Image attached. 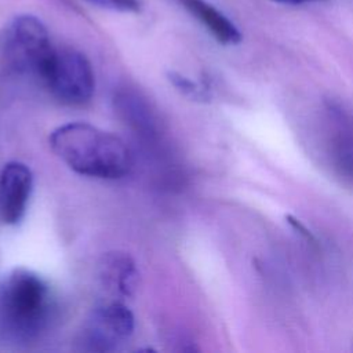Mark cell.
<instances>
[{"mask_svg":"<svg viewBox=\"0 0 353 353\" xmlns=\"http://www.w3.org/2000/svg\"><path fill=\"white\" fill-rule=\"evenodd\" d=\"M33 190V174L21 161H10L0 171V219L6 225H18Z\"/></svg>","mask_w":353,"mask_h":353,"instance_id":"obj_6","label":"cell"},{"mask_svg":"<svg viewBox=\"0 0 353 353\" xmlns=\"http://www.w3.org/2000/svg\"><path fill=\"white\" fill-rule=\"evenodd\" d=\"M280 4H290V6H301V4H307V3H317V1H324V0H272Z\"/></svg>","mask_w":353,"mask_h":353,"instance_id":"obj_12","label":"cell"},{"mask_svg":"<svg viewBox=\"0 0 353 353\" xmlns=\"http://www.w3.org/2000/svg\"><path fill=\"white\" fill-rule=\"evenodd\" d=\"M54 51L47 26L30 14L17 15L0 37V52L6 63L12 70L39 80Z\"/></svg>","mask_w":353,"mask_h":353,"instance_id":"obj_3","label":"cell"},{"mask_svg":"<svg viewBox=\"0 0 353 353\" xmlns=\"http://www.w3.org/2000/svg\"><path fill=\"white\" fill-rule=\"evenodd\" d=\"M40 81L59 102L83 105L92 98L95 76L87 57L69 47H55Z\"/></svg>","mask_w":353,"mask_h":353,"instance_id":"obj_4","label":"cell"},{"mask_svg":"<svg viewBox=\"0 0 353 353\" xmlns=\"http://www.w3.org/2000/svg\"><path fill=\"white\" fill-rule=\"evenodd\" d=\"M134 314L121 302L97 306L83 323L77 343L84 352L108 353L120 349L134 332Z\"/></svg>","mask_w":353,"mask_h":353,"instance_id":"obj_5","label":"cell"},{"mask_svg":"<svg viewBox=\"0 0 353 353\" xmlns=\"http://www.w3.org/2000/svg\"><path fill=\"white\" fill-rule=\"evenodd\" d=\"M114 106L123 120L146 141L159 137V124L148 102L137 92L121 90L114 95Z\"/></svg>","mask_w":353,"mask_h":353,"instance_id":"obj_8","label":"cell"},{"mask_svg":"<svg viewBox=\"0 0 353 353\" xmlns=\"http://www.w3.org/2000/svg\"><path fill=\"white\" fill-rule=\"evenodd\" d=\"M52 152L70 170L99 179H119L132 167L124 141L97 125L73 121L57 127L48 138Z\"/></svg>","mask_w":353,"mask_h":353,"instance_id":"obj_1","label":"cell"},{"mask_svg":"<svg viewBox=\"0 0 353 353\" xmlns=\"http://www.w3.org/2000/svg\"><path fill=\"white\" fill-rule=\"evenodd\" d=\"M99 276L103 285L113 294L128 296L138 284V270L125 252H108L101 262Z\"/></svg>","mask_w":353,"mask_h":353,"instance_id":"obj_9","label":"cell"},{"mask_svg":"<svg viewBox=\"0 0 353 353\" xmlns=\"http://www.w3.org/2000/svg\"><path fill=\"white\" fill-rule=\"evenodd\" d=\"M196 21H199L207 32L221 44L233 46L241 41L239 28L215 6L207 0H175Z\"/></svg>","mask_w":353,"mask_h":353,"instance_id":"obj_7","label":"cell"},{"mask_svg":"<svg viewBox=\"0 0 353 353\" xmlns=\"http://www.w3.org/2000/svg\"><path fill=\"white\" fill-rule=\"evenodd\" d=\"M92 6L117 11V12H138L141 8L139 0H87Z\"/></svg>","mask_w":353,"mask_h":353,"instance_id":"obj_11","label":"cell"},{"mask_svg":"<svg viewBox=\"0 0 353 353\" xmlns=\"http://www.w3.org/2000/svg\"><path fill=\"white\" fill-rule=\"evenodd\" d=\"M170 77V81L186 97H190V98H194V99H203L205 98V94L204 91L196 84L193 83L192 80H189L188 77L179 74V73H175V72H171L168 74Z\"/></svg>","mask_w":353,"mask_h":353,"instance_id":"obj_10","label":"cell"},{"mask_svg":"<svg viewBox=\"0 0 353 353\" xmlns=\"http://www.w3.org/2000/svg\"><path fill=\"white\" fill-rule=\"evenodd\" d=\"M57 316V302L48 283L36 272L18 268L0 283V327L18 342L43 335Z\"/></svg>","mask_w":353,"mask_h":353,"instance_id":"obj_2","label":"cell"}]
</instances>
